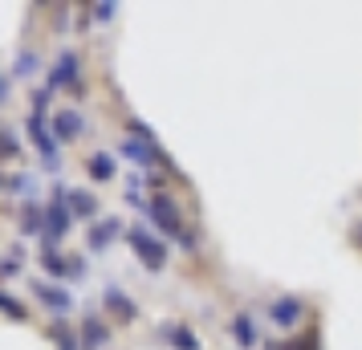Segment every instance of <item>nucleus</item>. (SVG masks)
Here are the masks:
<instances>
[{"instance_id": "f257e3e1", "label": "nucleus", "mask_w": 362, "mask_h": 350, "mask_svg": "<svg viewBox=\"0 0 362 350\" xmlns=\"http://www.w3.org/2000/svg\"><path fill=\"white\" fill-rule=\"evenodd\" d=\"M127 240H131V249L139 252V261L147 269H163V261H167V249L155 240V236H147L143 228H127Z\"/></svg>"}, {"instance_id": "f03ea898", "label": "nucleus", "mask_w": 362, "mask_h": 350, "mask_svg": "<svg viewBox=\"0 0 362 350\" xmlns=\"http://www.w3.org/2000/svg\"><path fill=\"white\" fill-rule=\"evenodd\" d=\"M151 220H155V224H159L163 233H180V228H183L180 208L167 200V196H155V200H151Z\"/></svg>"}, {"instance_id": "7ed1b4c3", "label": "nucleus", "mask_w": 362, "mask_h": 350, "mask_svg": "<svg viewBox=\"0 0 362 350\" xmlns=\"http://www.w3.org/2000/svg\"><path fill=\"white\" fill-rule=\"evenodd\" d=\"M49 86H78V57L74 53H62V62L53 66V74H49Z\"/></svg>"}, {"instance_id": "20e7f679", "label": "nucleus", "mask_w": 362, "mask_h": 350, "mask_svg": "<svg viewBox=\"0 0 362 350\" xmlns=\"http://www.w3.org/2000/svg\"><path fill=\"white\" fill-rule=\"evenodd\" d=\"M269 317L277 322V326H293L297 317H301V301L297 298H277L269 305Z\"/></svg>"}, {"instance_id": "39448f33", "label": "nucleus", "mask_w": 362, "mask_h": 350, "mask_svg": "<svg viewBox=\"0 0 362 350\" xmlns=\"http://www.w3.org/2000/svg\"><path fill=\"white\" fill-rule=\"evenodd\" d=\"M69 212H74L69 204H53V208H49V233H45L49 249H53V240H57V236H66V233H69Z\"/></svg>"}, {"instance_id": "423d86ee", "label": "nucleus", "mask_w": 362, "mask_h": 350, "mask_svg": "<svg viewBox=\"0 0 362 350\" xmlns=\"http://www.w3.org/2000/svg\"><path fill=\"white\" fill-rule=\"evenodd\" d=\"M159 334L171 338V346H175V350H204V346H199V338L187 330V326H159Z\"/></svg>"}, {"instance_id": "0eeeda50", "label": "nucleus", "mask_w": 362, "mask_h": 350, "mask_svg": "<svg viewBox=\"0 0 362 350\" xmlns=\"http://www.w3.org/2000/svg\"><path fill=\"white\" fill-rule=\"evenodd\" d=\"M106 305H110L118 317H127V322L139 317V305H134L131 298H122V289H118V285H106Z\"/></svg>"}, {"instance_id": "6e6552de", "label": "nucleus", "mask_w": 362, "mask_h": 350, "mask_svg": "<svg viewBox=\"0 0 362 350\" xmlns=\"http://www.w3.org/2000/svg\"><path fill=\"white\" fill-rule=\"evenodd\" d=\"M33 293H37V298H41V301H45L49 310H57V314H66V310H69V298H66V293H62V289H49V285L33 281Z\"/></svg>"}, {"instance_id": "1a4fd4ad", "label": "nucleus", "mask_w": 362, "mask_h": 350, "mask_svg": "<svg viewBox=\"0 0 362 350\" xmlns=\"http://www.w3.org/2000/svg\"><path fill=\"white\" fill-rule=\"evenodd\" d=\"M53 131L62 134V139H74V134L82 131V118H78V110H62V115L53 118Z\"/></svg>"}, {"instance_id": "9d476101", "label": "nucleus", "mask_w": 362, "mask_h": 350, "mask_svg": "<svg viewBox=\"0 0 362 350\" xmlns=\"http://www.w3.org/2000/svg\"><path fill=\"white\" fill-rule=\"evenodd\" d=\"M66 200H69V208H74V216H94V212H98V200H94L90 192H69Z\"/></svg>"}, {"instance_id": "9b49d317", "label": "nucleus", "mask_w": 362, "mask_h": 350, "mask_svg": "<svg viewBox=\"0 0 362 350\" xmlns=\"http://www.w3.org/2000/svg\"><path fill=\"white\" fill-rule=\"evenodd\" d=\"M82 338H86V350H102V346H106V326L90 317V322L82 326Z\"/></svg>"}, {"instance_id": "f8f14e48", "label": "nucleus", "mask_w": 362, "mask_h": 350, "mask_svg": "<svg viewBox=\"0 0 362 350\" xmlns=\"http://www.w3.org/2000/svg\"><path fill=\"white\" fill-rule=\"evenodd\" d=\"M118 233V220H102L98 228H90V249L98 252V249H106V240Z\"/></svg>"}, {"instance_id": "ddd939ff", "label": "nucleus", "mask_w": 362, "mask_h": 350, "mask_svg": "<svg viewBox=\"0 0 362 350\" xmlns=\"http://www.w3.org/2000/svg\"><path fill=\"white\" fill-rule=\"evenodd\" d=\"M90 175H98V184H106V180L115 175V159H110L106 151H98V155L90 159Z\"/></svg>"}, {"instance_id": "4468645a", "label": "nucleus", "mask_w": 362, "mask_h": 350, "mask_svg": "<svg viewBox=\"0 0 362 350\" xmlns=\"http://www.w3.org/2000/svg\"><path fill=\"white\" fill-rule=\"evenodd\" d=\"M232 334L240 338V346H257V334H252V322H248V314H240L236 322H232Z\"/></svg>"}, {"instance_id": "2eb2a0df", "label": "nucleus", "mask_w": 362, "mask_h": 350, "mask_svg": "<svg viewBox=\"0 0 362 350\" xmlns=\"http://www.w3.org/2000/svg\"><path fill=\"white\" fill-rule=\"evenodd\" d=\"M41 208H25V216H21V228H25V233H41Z\"/></svg>"}, {"instance_id": "dca6fc26", "label": "nucleus", "mask_w": 362, "mask_h": 350, "mask_svg": "<svg viewBox=\"0 0 362 350\" xmlns=\"http://www.w3.org/2000/svg\"><path fill=\"white\" fill-rule=\"evenodd\" d=\"M13 192H29V196H33L37 192V175H17V180H13Z\"/></svg>"}, {"instance_id": "f3484780", "label": "nucleus", "mask_w": 362, "mask_h": 350, "mask_svg": "<svg viewBox=\"0 0 362 350\" xmlns=\"http://www.w3.org/2000/svg\"><path fill=\"white\" fill-rule=\"evenodd\" d=\"M45 269H49V273H66V261H62V257H57V252H53V249H45Z\"/></svg>"}, {"instance_id": "a211bd4d", "label": "nucleus", "mask_w": 362, "mask_h": 350, "mask_svg": "<svg viewBox=\"0 0 362 350\" xmlns=\"http://www.w3.org/2000/svg\"><path fill=\"white\" fill-rule=\"evenodd\" d=\"M0 310H4L8 317H25V310H21V305H17L13 298H4V293H0Z\"/></svg>"}, {"instance_id": "6ab92c4d", "label": "nucleus", "mask_w": 362, "mask_h": 350, "mask_svg": "<svg viewBox=\"0 0 362 350\" xmlns=\"http://www.w3.org/2000/svg\"><path fill=\"white\" fill-rule=\"evenodd\" d=\"M29 69H37V53H25L17 62V74H29Z\"/></svg>"}, {"instance_id": "aec40b11", "label": "nucleus", "mask_w": 362, "mask_h": 350, "mask_svg": "<svg viewBox=\"0 0 362 350\" xmlns=\"http://www.w3.org/2000/svg\"><path fill=\"white\" fill-rule=\"evenodd\" d=\"M354 240H362V224H354Z\"/></svg>"}]
</instances>
